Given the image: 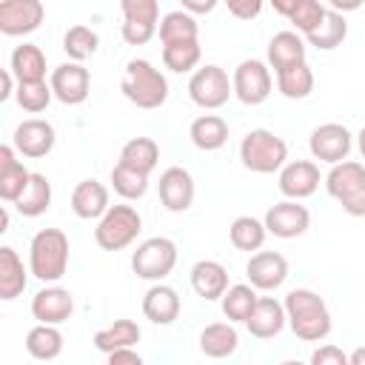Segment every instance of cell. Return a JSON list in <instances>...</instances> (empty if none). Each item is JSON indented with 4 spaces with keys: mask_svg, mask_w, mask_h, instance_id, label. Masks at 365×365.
Segmentation results:
<instances>
[{
    "mask_svg": "<svg viewBox=\"0 0 365 365\" xmlns=\"http://www.w3.org/2000/svg\"><path fill=\"white\" fill-rule=\"evenodd\" d=\"M248 282L257 291H274L288 279V259L277 251H257L245 265Z\"/></svg>",
    "mask_w": 365,
    "mask_h": 365,
    "instance_id": "17",
    "label": "cell"
},
{
    "mask_svg": "<svg viewBox=\"0 0 365 365\" xmlns=\"http://www.w3.org/2000/svg\"><path fill=\"white\" fill-rule=\"evenodd\" d=\"M31 182V171L14 157V145H0V197L17 202Z\"/></svg>",
    "mask_w": 365,
    "mask_h": 365,
    "instance_id": "20",
    "label": "cell"
},
{
    "mask_svg": "<svg viewBox=\"0 0 365 365\" xmlns=\"http://www.w3.org/2000/svg\"><path fill=\"white\" fill-rule=\"evenodd\" d=\"M240 160L254 174H274L282 171L288 160V145L268 128H251L240 143Z\"/></svg>",
    "mask_w": 365,
    "mask_h": 365,
    "instance_id": "4",
    "label": "cell"
},
{
    "mask_svg": "<svg viewBox=\"0 0 365 365\" xmlns=\"http://www.w3.org/2000/svg\"><path fill=\"white\" fill-rule=\"evenodd\" d=\"M305 63V40L297 31H277L268 43V66L274 68V74Z\"/></svg>",
    "mask_w": 365,
    "mask_h": 365,
    "instance_id": "25",
    "label": "cell"
},
{
    "mask_svg": "<svg viewBox=\"0 0 365 365\" xmlns=\"http://www.w3.org/2000/svg\"><path fill=\"white\" fill-rule=\"evenodd\" d=\"M188 137L200 151H217L228 140V123L220 114H202L191 123Z\"/></svg>",
    "mask_w": 365,
    "mask_h": 365,
    "instance_id": "30",
    "label": "cell"
},
{
    "mask_svg": "<svg viewBox=\"0 0 365 365\" xmlns=\"http://www.w3.org/2000/svg\"><path fill=\"white\" fill-rule=\"evenodd\" d=\"M265 231L279 237V240H294V237H302L311 225V214L305 205H299L297 200H282L277 205H271L265 211Z\"/></svg>",
    "mask_w": 365,
    "mask_h": 365,
    "instance_id": "12",
    "label": "cell"
},
{
    "mask_svg": "<svg viewBox=\"0 0 365 365\" xmlns=\"http://www.w3.org/2000/svg\"><path fill=\"white\" fill-rule=\"evenodd\" d=\"M356 143H359V151H362V157H365V125L359 128V134H356Z\"/></svg>",
    "mask_w": 365,
    "mask_h": 365,
    "instance_id": "50",
    "label": "cell"
},
{
    "mask_svg": "<svg viewBox=\"0 0 365 365\" xmlns=\"http://www.w3.org/2000/svg\"><path fill=\"white\" fill-rule=\"evenodd\" d=\"M351 145H354V134L342 123H322L311 131V140H308L314 160L328 165L345 163V157L351 154Z\"/></svg>",
    "mask_w": 365,
    "mask_h": 365,
    "instance_id": "11",
    "label": "cell"
},
{
    "mask_svg": "<svg viewBox=\"0 0 365 365\" xmlns=\"http://www.w3.org/2000/svg\"><path fill=\"white\" fill-rule=\"evenodd\" d=\"M240 345V336H237V328L234 322H211L202 328L200 334V351L211 359H225L237 351Z\"/></svg>",
    "mask_w": 365,
    "mask_h": 365,
    "instance_id": "28",
    "label": "cell"
},
{
    "mask_svg": "<svg viewBox=\"0 0 365 365\" xmlns=\"http://www.w3.org/2000/svg\"><path fill=\"white\" fill-rule=\"evenodd\" d=\"M57 143V134H54V125L48 120H40V117H31V120H23L17 128H14V137H11V145L17 154L23 157H46Z\"/></svg>",
    "mask_w": 365,
    "mask_h": 365,
    "instance_id": "14",
    "label": "cell"
},
{
    "mask_svg": "<svg viewBox=\"0 0 365 365\" xmlns=\"http://www.w3.org/2000/svg\"><path fill=\"white\" fill-rule=\"evenodd\" d=\"M279 191L288 200H305L319 188V165L311 160H291L279 171Z\"/></svg>",
    "mask_w": 365,
    "mask_h": 365,
    "instance_id": "19",
    "label": "cell"
},
{
    "mask_svg": "<svg viewBox=\"0 0 365 365\" xmlns=\"http://www.w3.org/2000/svg\"><path fill=\"white\" fill-rule=\"evenodd\" d=\"M140 342V325L134 319H114L108 328H100L94 334V348L103 354L125 351Z\"/></svg>",
    "mask_w": 365,
    "mask_h": 365,
    "instance_id": "29",
    "label": "cell"
},
{
    "mask_svg": "<svg viewBox=\"0 0 365 365\" xmlns=\"http://www.w3.org/2000/svg\"><path fill=\"white\" fill-rule=\"evenodd\" d=\"M14 97H17V103H20L23 111L40 114V111H46V106L51 103L54 91H51L48 83H20L17 91H14Z\"/></svg>",
    "mask_w": 365,
    "mask_h": 365,
    "instance_id": "43",
    "label": "cell"
},
{
    "mask_svg": "<svg viewBox=\"0 0 365 365\" xmlns=\"http://www.w3.org/2000/svg\"><path fill=\"white\" fill-rule=\"evenodd\" d=\"M68 268V237L60 228H40L29 245V271L40 282H57Z\"/></svg>",
    "mask_w": 365,
    "mask_h": 365,
    "instance_id": "3",
    "label": "cell"
},
{
    "mask_svg": "<svg viewBox=\"0 0 365 365\" xmlns=\"http://www.w3.org/2000/svg\"><path fill=\"white\" fill-rule=\"evenodd\" d=\"M228 11L234 17H240V20H251V17H257L262 11V3L259 0H231L228 3Z\"/></svg>",
    "mask_w": 365,
    "mask_h": 365,
    "instance_id": "45",
    "label": "cell"
},
{
    "mask_svg": "<svg viewBox=\"0 0 365 365\" xmlns=\"http://www.w3.org/2000/svg\"><path fill=\"white\" fill-rule=\"evenodd\" d=\"M285 319L297 339L302 342H322L331 334V311L325 299L311 288H294L285 297Z\"/></svg>",
    "mask_w": 365,
    "mask_h": 365,
    "instance_id": "1",
    "label": "cell"
},
{
    "mask_svg": "<svg viewBox=\"0 0 365 365\" xmlns=\"http://www.w3.org/2000/svg\"><path fill=\"white\" fill-rule=\"evenodd\" d=\"M228 237L237 251H259L268 231H265V222L257 217H237L228 228Z\"/></svg>",
    "mask_w": 365,
    "mask_h": 365,
    "instance_id": "36",
    "label": "cell"
},
{
    "mask_svg": "<svg viewBox=\"0 0 365 365\" xmlns=\"http://www.w3.org/2000/svg\"><path fill=\"white\" fill-rule=\"evenodd\" d=\"M277 88L288 100H305L314 91V71H311V66L299 63V66H291V68L279 71L277 74Z\"/></svg>",
    "mask_w": 365,
    "mask_h": 365,
    "instance_id": "37",
    "label": "cell"
},
{
    "mask_svg": "<svg viewBox=\"0 0 365 365\" xmlns=\"http://www.w3.org/2000/svg\"><path fill=\"white\" fill-rule=\"evenodd\" d=\"M140 231H143V217L137 214L134 205H111L106 217L97 220L94 242L103 251H123L137 240Z\"/></svg>",
    "mask_w": 365,
    "mask_h": 365,
    "instance_id": "6",
    "label": "cell"
},
{
    "mask_svg": "<svg viewBox=\"0 0 365 365\" xmlns=\"http://www.w3.org/2000/svg\"><path fill=\"white\" fill-rule=\"evenodd\" d=\"M71 314H74V297H71V291H66L60 285L40 288L31 297V317L40 325H60Z\"/></svg>",
    "mask_w": 365,
    "mask_h": 365,
    "instance_id": "18",
    "label": "cell"
},
{
    "mask_svg": "<svg viewBox=\"0 0 365 365\" xmlns=\"http://www.w3.org/2000/svg\"><path fill=\"white\" fill-rule=\"evenodd\" d=\"M111 185H114V191H117L123 200H140V197H145V191H148V177L117 163V165L111 168Z\"/></svg>",
    "mask_w": 365,
    "mask_h": 365,
    "instance_id": "42",
    "label": "cell"
},
{
    "mask_svg": "<svg viewBox=\"0 0 365 365\" xmlns=\"http://www.w3.org/2000/svg\"><path fill=\"white\" fill-rule=\"evenodd\" d=\"M202 57V48H200V40H191V43H171V46H163V66L174 74H185L191 68H197Z\"/></svg>",
    "mask_w": 365,
    "mask_h": 365,
    "instance_id": "40",
    "label": "cell"
},
{
    "mask_svg": "<svg viewBox=\"0 0 365 365\" xmlns=\"http://www.w3.org/2000/svg\"><path fill=\"white\" fill-rule=\"evenodd\" d=\"M191 288L202 299H222V294L231 288L228 285V271L217 259H200L191 265Z\"/></svg>",
    "mask_w": 365,
    "mask_h": 365,
    "instance_id": "24",
    "label": "cell"
},
{
    "mask_svg": "<svg viewBox=\"0 0 365 365\" xmlns=\"http://www.w3.org/2000/svg\"><path fill=\"white\" fill-rule=\"evenodd\" d=\"M120 91L125 94L128 103H134L137 108H160L168 100V80L160 68H154L148 60H128L123 80H120Z\"/></svg>",
    "mask_w": 365,
    "mask_h": 365,
    "instance_id": "2",
    "label": "cell"
},
{
    "mask_svg": "<svg viewBox=\"0 0 365 365\" xmlns=\"http://www.w3.org/2000/svg\"><path fill=\"white\" fill-rule=\"evenodd\" d=\"M9 71L14 74L17 86L20 83H46V54L34 43H23L11 51V66Z\"/></svg>",
    "mask_w": 365,
    "mask_h": 365,
    "instance_id": "27",
    "label": "cell"
},
{
    "mask_svg": "<svg viewBox=\"0 0 365 365\" xmlns=\"http://www.w3.org/2000/svg\"><path fill=\"white\" fill-rule=\"evenodd\" d=\"M0 83H3V91H0V100H9V97L14 94V91H11V88H14V74H11L9 68H3V71H0Z\"/></svg>",
    "mask_w": 365,
    "mask_h": 365,
    "instance_id": "48",
    "label": "cell"
},
{
    "mask_svg": "<svg viewBox=\"0 0 365 365\" xmlns=\"http://www.w3.org/2000/svg\"><path fill=\"white\" fill-rule=\"evenodd\" d=\"M180 308H182V302H180L177 291L163 282H154L143 297V314L154 325H171L180 317Z\"/></svg>",
    "mask_w": 365,
    "mask_h": 365,
    "instance_id": "23",
    "label": "cell"
},
{
    "mask_svg": "<svg viewBox=\"0 0 365 365\" xmlns=\"http://www.w3.org/2000/svg\"><path fill=\"white\" fill-rule=\"evenodd\" d=\"M231 86H234V97L245 106H259L268 100L271 88H274V80H271V68L262 63V60H242L237 68H234V77H231Z\"/></svg>",
    "mask_w": 365,
    "mask_h": 365,
    "instance_id": "9",
    "label": "cell"
},
{
    "mask_svg": "<svg viewBox=\"0 0 365 365\" xmlns=\"http://www.w3.org/2000/svg\"><path fill=\"white\" fill-rule=\"evenodd\" d=\"M285 322H288L285 319V305L277 302L274 297H259L254 311H251V317H248V322H245V328L257 339H271L285 328Z\"/></svg>",
    "mask_w": 365,
    "mask_h": 365,
    "instance_id": "21",
    "label": "cell"
},
{
    "mask_svg": "<svg viewBox=\"0 0 365 365\" xmlns=\"http://www.w3.org/2000/svg\"><path fill=\"white\" fill-rule=\"evenodd\" d=\"M14 205H17V211L23 217H40V214H46L48 205H51V182H48V177L31 174L29 188L23 191V197Z\"/></svg>",
    "mask_w": 365,
    "mask_h": 365,
    "instance_id": "38",
    "label": "cell"
},
{
    "mask_svg": "<svg viewBox=\"0 0 365 365\" xmlns=\"http://www.w3.org/2000/svg\"><path fill=\"white\" fill-rule=\"evenodd\" d=\"M108 365H145V362H143V356L134 348H125V351L108 354Z\"/></svg>",
    "mask_w": 365,
    "mask_h": 365,
    "instance_id": "46",
    "label": "cell"
},
{
    "mask_svg": "<svg viewBox=\"0 0 365 365\" xmlns=\"http://www.w3.org/2000/svg\"><path fill=\"white\" fill-rule=\"evenodd\" d=\"M54 97L66 106H80L86 103L88 97V88H91V74L83 63H63L51 71V80H48Z\"/></svg>",
    "mask_w": 365,
    "mask_h": 365,
    "instance_id": "13",
    "label": "cell"
},
{
    "mask_svg": "<svg viewBox=\"0 0 365 365\" xmlns=\"http://www.w3.org/2000/svg\"><path fill=\"white\" fill-rule=\"evenodd\" d=\"M157 188H160V202H163L168 211H174V214L188 211L191 202H194V194H197V188H194V177H191L182 165H171V168H165V171L160 174Z\"/></svg>",
    "mask_w": 365,
    "mask_h": 365,
    "instance_id": "16",
    "label": "cell"
},
{
    "mask_svg": "<svg viewBox=\"0 0 365 365\" xmlns=\"http://www.w3.org/2000/svg\"><path fill=\"white\" fill-rule=\"evenodd\" d=\"M174 265H177V245L168 237H148L131 254L134 274L140 279H148V282L165 279L174 271Z\"/></svg>",
    "mask_w": 365,
    "mask_h": 365,
    "instance_id": "7",
    "label": "cell"
},
{
    "mask_svg": "<svg viewBox=\"0 0 365 365\" xmlns=\"http://www.w3.org/2000/svg\"><path fill=\"white\" fill-rule=\"evenodd\" d=\"M217 9V3L214 0H208V3H197V0H182V11H188L191 17L194 14H205V11H214Z\"/></svg>",
    "mask_w": 365,
    "mask_h": 365,
    "instance_id": "47",
    "label": "cell"
},
{
    "mask_svg": "<svg viewBox=\"0 0 365 365\" xmlns=\"http://www.w3.org/2000/svg\"><path fill=\"white\" fill-rule=\"evenodd\" d=\"M26 351L34 356V359H57L63 354V334L57 325H34L29 334H26Z\"/></svg>",
    "mask_w": 365,
    "mask_h": 365,
    "instance_id": "33",
    "label": "cell"
},
{
    "mask_svg": "<svg viewBox=\"0 0 365 365\" xmlns=\"http://www.w3.org/2000/svg\"><path fill=\"white\" fill-rule=\"evenodd\" d=\"M279 365H305V362H299V359H285V362H279Z\"/></svg>",
    "mask_w": 365,
    "mask_h": 365,
    "instance_id": "51",
    "label": "cell"
},
{
    "mask_svg": "<svg viewBox=\"0 0 365 365\" xmlns=\"http://www.w3.org/2000/svg\"><path fill=\"white\" fill-rule=\"evenodd\" d=\"M43 3L40 0H3L0 3V31L6 37H20L34 31L43 23Z\"/></svg>",
    "mask_w": 365,
    "mask_h": 365,
    "instance_id": "15",
    "label": "cell"
},
{
    "mask_svg": "<svg viewBox=\"0 0 365 365\" xmlns=\"http://www.w3.org/2000/svg\"><path fill=\"white\" fill-rule=\"evenodd\" d=\"M157 163H160V145L151 137H134L120 151V165H125L131 171H140L145 177L157 168Z\"/></svg>",
    "mask_w": 365,
    "mask_h": 365,
    "instance_id": "31",
    "label": "cell"
},
{
    "mask_svg": "<svg viewBox=\"0 0 365 365\" xmlns=\"http://www.w3.org/2000/svg\"><path fill=\"white\" fill-rule=\"evenodd\" d=\"M108 188L97 180H83L71 191V211L80 220H103L108 211Z\"/></svg>",
    "mask_w": 365,
    "mask_h": 365,
    "instance_id": "22",
    "label": "cell"
},
{
    "mask_svg": "<svg viewBox=\"0 0 365 365\" xmlns=\"http://www.w3.org/2000/svg\"><path fill=\"white\" fill-rule=\"evenodd\" d=\"M311 365H351L348 354L336 345H319L314 354H311Z\"/></svg>",
    "mask_w": 365,
    "mask_h": 365,
    "instance_id": "44",
    "label": "cell"
},
{
    "mask_svg": "<svg viewBox=\"0 0 365 365\" xmlns=\"http://www.w3.org/2000/svg\"><path fill=\"white\" fill-rule=\"evenodd\" d=\"M234 94V86L225 74V68L220 66H202L191 74L188 80V97L200 106V108H222L228 103V97Z\"/></svg>",
    "mask_w": 365,
    "mask_h": 365,
    "instance_id": "8",
    "label": "cell"
},
{
    "mask_svg": "<svg viewBox=\"0 0 365 365\" xmlns=\"http://www.w3.org/2000/svg\"><path fill=\"white\" fill-rule=\"evenodd\" d=\"M26 291V268L14 248H0V299H14Z\"/></svg>",
    "mask_w": 365,
    "mask_h": 365,
    "instance_id": "32",
    "label": "cell"
},
{
    "mask_svg": "<svg viewBox=\"0 0 365 365\" xmlns=\"http://www.w3.org/2000/svg\"><path fill=\"white\" fill-rule=\"evenodd\" d=\"M123 40L128 46H145L157 34L160 6L157 0H123Z\"/></svg>",
    "mask_w": 365,
    "mask_h": 365,
    "instance_id": "10",
    "label": "cell"
},
{
    "mask_svg": "<svg viewBox=\"0 0 365 365\" xmlns=\"http://www.w3.org/2000/svg\"><path fill=\"white\" fill-rule=\"evenodd\" d=\"M328 194L342 205L345 214L351 217H365V165L345 160L339 165H331L325 177Z\"/></svg>",
    "mask_w": 365,
    "mask_h": 365,
    "instance_id": "5",
    "label": "cell"
},
{
    "mask_svg": "<svg viewBox=\"0 0 365 365\" xmlns=\"http://www.w3.org/2000/svg\"><path fill=\"white\" fill-rule=\"evenodd\" d=\"M257 299H259V297H257V288L240 282V285H231V288L222 294L220 305H222V314L228 317V322H248V317H251Z\"/></svg>",
    "mask_w": 365,
    "mask_h": 365,
    "instance_id": "35",
    "label": "cell"
},
{
    "mask_svg": "<svg viewBox=\"0 0 365 365\" xmlns=\"http://www.w3.org/2000/svg\"><path fill=\"white\" fill-rule=\"evenodd\" d=\"M274 11L285 14V17L297 26V31L305 34V37H308L311 31H317L319 23H322L325 14H328V9H325L322 3H317V0H274Z\"/></svg>",
    "mask_w": 365,
    "mask_h": 365,
    "instance_id": "26",
    "label": "cell"
},
{
    "mask_svg": "<svg viewBox=\"0 0 365 365\" xmlns=\"http://www.w3.org/2000/svg\"><path fill=\"white\" fill-rule=\"evenodd\" d=\"M348 359H351V365H365V345L354 348V354H351Z\"/></svg>",
    "mask_w": 365,
    "mask_h": 365,
    "instance_id": "49",
    "label": "cell"
},
{
    "mask_svg": "<svg viewBox=\"0 0 365 365\" xmlns=\"http://www.w3.org/2000/svg\"><path fill=\"white\" fill-rule=\"evenodd\" d=\"M97 43H100V37L88 26H71L63 37V51L68 54L71 63H83L97 51Z\"/></svg>",
    "mask_w": 365,
    "mask_h": 365,
    "instance_id": "41",
    "label": "cell"
},
{
    "mask_svg": "<svg viewBox=\"0 0 365 365\" xmlns=\"http://www.w3.org/2000/svg\"><path fill=\"white\" fill-rule=\"evenodd\" d=\"M197 34H200L197 17H191V14L182 11V9L168 11V14L160 20V40H163V46H171V43H191V40H197Z\"/></svg>",
    "mask_w": 365,
    "mask_h": 365,
    "instance_id": "34",
    "label": "cell"
},
{
    "mask_svg": "<svg viewBox=\"0 0 365 365\" xmlns=\"http://www.w3.org/2000/svg\"><path fill=\"white\" fill-rule=\"evenodd\" d=\"M345 37H348V23H345V17H342L339 11H331V9H328V14H325V20L319 23V29L311 31L305 40H308L314 48H319V51H331V48L342 46Z\"/></svg>",
    "mask_w": 365,
    "mask_h": 365,
    "instance_id": "39",
    "label": "cell"
}]
</instances>
